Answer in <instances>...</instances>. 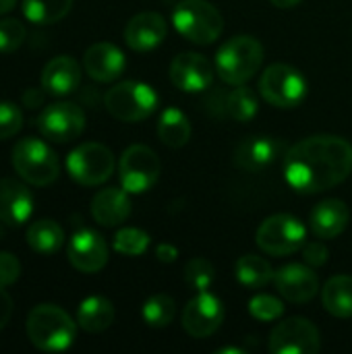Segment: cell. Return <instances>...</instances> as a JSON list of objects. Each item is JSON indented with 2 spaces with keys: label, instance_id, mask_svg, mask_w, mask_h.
<instances>
[{
  "label": "cell",
  "instance_id": "cell-2",
  "mask_svg": "<svg viewBox=\"0 0 352 354\" xmlns=\"http://www.w3.org/2000/svg\"><path fill=\"white\" fill-rule=\"evenodd\" d=\"M27 338L41 353H62L77 336L75 322L56 305H37L27 315Z\"/></svg>",
  "mask_w": 352,
  "mask_h": 354
},
{
  "label": "cell",
  "instance_id": "cell-4",
  "mask_svg": "<svg viewBox=\"0 0 352 354\" xmlns=\"http://www.w3.org/2000/svg\"><path fill=\"white\" fill-rule=\"evenodd\" d=\"M172 23L176 31L193 44L210 46L224 29L222 12L207 0H183L172 12Z\"/></svg>",
  "mask_w": 352,
  "mask_h": 354
},
{
  "label": "cell",
  "instance_id": "cell-3",
  "mask_svg": "<svg viewBox=\"0 0 352 354\" xmlns=\"http://www.w3.org/2000/svg\"><path fill=\"white\" fill-rule=\"evenodd\" d=\"M263 62V46L253 35H237L220 46L216 73L228 85H245Z\"/></svg>",
  "mask_w": 352,
  "mask_h": 354
},
{
  "label": "cell",
  "instance_id": "cell-11",
  "mask_svg": "<svg viewBox=\"0 0 352 354\" xmlns=\"http://www.w3.org/2000/svg\"><path fill=\"white\" fill-rule=\"evenodd\" d=\"M39 133L54 143L75 141L85 129V114L77 104L56 102L41 110L37 116Z\"/></svg>",
  "mask_w": 352,
  "mask_h": 354
},
{
  "label": "cell",
  "instance_id": "cell-1",
  "mask_svg": "<svg viewBox=\"0 0 352 354\" xmlns=\"http://www.w3.org/2000/svg\"><path fill=\"white\" fill-rule=\"evenodd\" d=\"M352 172V145L336 135H315L293 145L284 156V178L303 195L324 193Z\"/></svg>",
  "mask_w": 352,
  "mask_h": 354
},
{
  "label": "cell",
  "instance_id": "cell-39",
  "mask_svg": "<svg viewBox=\"0 0 352 354\" xmlns=\"http://www.w3.org/2000/svg\"><path fill=\"white\" fill-rule=\"evenodd\" d=\"M10 315H12V299H10V295L0 286V330L10 322Z\"/></svg>",
  "mask_w": 352,
  "mask_h": 354
},
{
  "label": "cell",
  "instance_id": "cell-24",
  "mask_svg": "<svg viewBox=\"0 0 352 354\" xmlns=\"http://www.w3.org/2000/svg\"><path fill=\"white\" fill-rule=\"evenodd\" d=\"M114 305L104 297H89L79 305L77 324L89 334H100L108 330L114 322Z\"/></svg>",
  "mask_w": 352,
  "mask_h": 354
},
{
  "label": "cell",
  "instance_id": "cell-29",
  "mask_svg": "<svg viewBox=\"0 0 352 354\" xmlns=\"http://www.w3.org/2000/svg\"><path fill=\"white\" fill-rule=\"evenodd\" d=\"M73 0H23V15L35 25H52L68 15Z\"/></svg>",
  "mask_w": 352,
  "mask_h": 354
},
{
  "label": "cell",
  "instance_id": "cell-30",
  "mask_svg": "<svg viewBox=\"0 0 352 354\" xmlns=\"http://www.w3.org/2000/svg\"><path fill=\"white\" fill-rule=\"evenodd\" d=\"M226 110L239 122L251 120L257 114V110H259L257 93L251 87H247V85H237V89H232L228 100H226Z\"/></svg>",
  "mask_w": 352,
  "mask_h": 354
},
{
  "label": "cell",
  "instance_id": "cell-22",
  "mask_svg": "<svg viewBox=\"0 0 352 354\" xmlns=\"http://www.w3.org/2000/svg\"><path fill=\"white\" fill-rule=\"evenodd\" d=\"M81 83V66L71 56L52 58L41 71V89L50 95H68Z\"/></svg>",
  "mask_w": 352,
  "mask_h": 354
},
{
  "label": "cell",
  "instance_id": "cell-13",
  "mask_svg": "<svg viewBox=\"0 0 352 354\" xmlns=\"http://www.w3.org/2000/svg\"><path fill=\"white\" fill-rule=\"evenodd\" d=\"M224 322V305L218 297L203 290L191 299L183 311V328L191 338H210Z\"/></svg>",
  "mask_w": 352,
  "mask_h": 354
},
{
  "label": "cell",
  "instance_id": "cell-7",
  "mask_svg": "<svg viewBox=\"0 0 352 354\" xmlns=\"http://www.w3.org/2000/svg\"><path fill=\"white\" fill-rule=\"evenodd\" d=\"M261 97L276 108H297L307 95V79L290 64H272L259 79Z\"/></svg>",
  "mask_w": 352,
  "mask_h": 354
},
{
  "label": "cell",
  "instance_id": "cell-6",
  "mask_svg": "<svg viewBox=\"0 0 352 354\" xmlns=\"http://www.w3.org/2000/svg\"><path fill=\"white\" fill-rule=\"evenodd\" d=\"M106 110L122 122H139L151 116L158 108V93L141 81H122L106 91Z\"/></svg>",
  "mask_w": 352,
  "mask_h": 354
},
{
  "label": "cell",
  "instance_id": "cell-18",
  "mask_svg": "<svg viewBox=\"0 0 352 354\" xmlns=\"http://www.w3.org/2000/svg\"><path fill=\"white\" fill-rule=\"evenodd\" d=\"M168 33V23L160 12H139L124 27V41L135 52H149L158 48Z\"/></svg>",
  "mask_w": 352,
  "mask_h": 354
},
{
  "label": "cell",
  "instance_id": "cell-42",
  "mask_svg": "<svg viewBox=\"0 0 352 354\" xmlns=\"http://www.w3.org/2000/svg\"><path fill=\"white\" fill-rule=\"evenodd\" d=\"M15 4H17V0H0V15H4V12L12 10V8H15Z\"/></svg>",
  "mask_w": 352,
  "mask_h": 354
},
{
  "label": "cell",
  "instance_id": "cell-32",
  "mask_svg": "<svg viewBox=\"0 0 352 354\" xmlns=\"http://www.w3.org/2000/svg\"><path fill=\"white\" fill-rule=\"evenodd\" d=\"M149 243H151L149 234L143 232L141 228H120L114 234L112 247L124 257H139L147 251Z\"/></svg>",
  "mask_w": 352,
  "mask_h": 354
},
{
  "label": "cell",
  "instance_id": "cell-27",
  "mask_svg": "<svg viewBox=\"0 0 352 354\" xmlns=\"http://www.w3.org/2000/svg\"><path fill=\"white\" fill-rule=\"evenodd\" d=\"M274 274L276 272L272 270L270 261L259 255H243L234 263L237 280L245 288H251V290H259V288L268 286L274 280Z\"/></svg>",
  "mask_w": 352,
  "mask_h": 354
},
{
  "label": "cell",
  "instance_id": "cell-16",
  "mask_svg": "<svg viewBox=\"0 0 352 354\" xmlns=\"http://www.w3.org/2000/svg\"><path fill=\"white\" fill-rule=\"evenodd\" d=\"M68 261L83 274H98L108 263V245L104 236L89 228H81L68 241Z\"/></svg>",
  "mask_w": 352,
  "mask_h": 354
},
{
  "label": "cell",
  "instance_id": "cell-5",
  "mask_svg": "<svg viewBox=\"0 0 352 354\" xmlns=\"http://www.w3.org/2000/svg\"><path fill=\"white\" fill-rule=\"evenodd\" d=\"M12 166L17 174L33 187L52 185L60 172L56 153L35 137L21 139L12 147Z\"/></svg>",
  "mask_w": 352,
  "mask_h": 354
},
{
  "label": "cell",
  "instance_id": "cell-33",
  "mask_svg": "<svg viewBox=\"0 0 352 354\" xmlns=\"http://www.w3.org/2000/svg\"><path fill=\"white\" fill-rule=\"evenodd\" d=\"M183 278H185V284H187L191 290L203 292V290H207V288L216 282V270H214V266H212L207 259L195 257V259H191V261L185 266Z\"/></svg>",
  "mask_w": 352,
  "mask_h": 354
},
{
  "label": "cell",
  "instance_id": "cell-40",
  "mask_svg": "<svg viewBox=\"0 0 352 354\" xmlns=\"http://www.w3.org/2000/svg\"><path fill=\"white\" fill-rule=\"evenodd\" d=\"M156 257H158L162 263H172V261H176V257H178V249H176L174 245L162 243V245H158V249H156Z\"/></svg>",
  "mask_w": 352,
  "mask_h": 354
},
{
  "label": "cell",
  "instance_id": "cell-26",
  "mask_svg": "<svg viewBox=\"0 0 352 354\" xmlns=\"http://www.w3.org/2000/svg\"><path fill=\"white\" fill-rule=\"evenodd\" d=\"M27 245L39 255H54L64 245V232L54 220H37L27 228Z\"/></svg>",
  "mask_w": 352,
  "mask_h": 354
},
{
  "label": "cell",
  "instance_id": "cell-10",
  "mask_svg": "<svg viewBox=\"0 0 352 354\" xmlns=\"http://www.w3.org/2000/svg\"><path fill=\"white\" fill-rule=\"evenodd\" d=\"M160 160L154 149L147 145H131L118 164V178L120 187L127 193H145L149 191L160 178Z\"/></svg>",
  "mask_w": 352,
  "mask_h": 354
},
{
  "label": "cell",
  "instance_id": "cell-12",
  "mask_svg": "<svg viewBox=\"0 0 352 354\" xmlns=\"http://www.w3.org/2000/svg\"><path fill=\"white\" fill-rule=\"evenodd\" d=\"M272 354H315L319 351V330L305 317H290L270 334Z\"/></svg>",
  "mask_w": 352,
  "mask_h": 354
},
{
  "label": "cell",
  "instance_id": "cell-9",
  "mask_svg": "<svg viewBox=\"0 0 352 354\" xmlns=\"http://www.w3.org/2000/svg\"><path fill=\"white\" fill-rule=\"evenodd\" d=\"M66 170L73 180L83 187H95L106 183L114 172V156L102 143H83L66 158Z\"/></svg>",
  "mask_w": 352,
  "mask_h": 354
},
{
  "label": "cell",
  "instance_id": "cell-34",
  "mask_svg": "<svg viewBox=\"0 0 352 354\" xmlns=\"http://www.w3.org/2000/svg\"><path fill=\"white\" fill-rule=\"evenodd\" d=\"M249 313L257 322H276L284 315V305L272 295H257L249 301Z\"/></svg>",
  "mask_w": 352,
  "mask_h": 354
},
{
  "label": "cell",
  "instance_id": "cell-21",
  "mask_svg": "<svg viewBox=\"0 0 352 354\" xmlns=\"http://www.w3.org/2000/svg\"><path fill=\"white\" fill-rule=\"evenodd\" d=\"M91 216L98 224L106 228L127 222V218L131 216L129 193L122 187H108L98 191L95 197L91 199Z\"/></svg>",
  "mask_w": 352,
  "mask_h": 354
},
{
  "label": "cell",
  "instance_id": "cell-14",
  "mask_svg": "<svg viewBox=\"0 0 352 354\" xmlns=\"http://www.w3.org/2000/svg\"><path fill=\"white\" fill-rule=\"evenodd\" d=\"M286 145L276 137H245L234 149V164L245 172H263L276 160L286 156Z\"/></svg>",
  "mask_w": 352,
  "mask_h": 354
},
{
  "label": "cell",
  "instance_id": "cell-36",
  "mask_svg": "<svg viewBox=\"0 0 352 354\" xmlns=\"http://www.w3.org/2000/svg\"><path fill=\"white\" fill-rule=\"evenodd\" d=\"M23 129V112L12 102H0V141L15 137Z\"/></svg>",
  "mask_w": 352,
  "mask_h": 354
},
{
  "label": "cell",
  "instance_id": "cell-41",
  "mask_svg": "<svg viewBox=\"0 0 352 354\" xmlns=\"http://www.w3.org/2000/svg\"><path fill=\"white\" fill-rule=\"evenodd\" d=\"M274 6H278V8H295V6H299L303 0H270Z\"/></svg>",
  "mask_w": 352,
  "mask_h": 354
},
{
  "label": "cell",
  "instance_id": "cell-20",
  "mask_svg": "<svg viewBox=\"0 0 352 354\" xmlns=\"http://www.w3.org/2000/svg\"><path fill=\"white\" fill-rule=\"evenodd\" d=\"M31 191L15 178H0V222L8 226H21L31 218Z\"/></svg>",
  "mask_w": 352,
  "mask_h": 354
},
{
  "label": "cell",
  "instance_id": "cell-15",
  "mask_svg": "<svg viewBox=\"0 0 352 354\" xmlns=\"http://www.w3.org/2000/svg\"><path fill=\"white\" fill-rule=\"evenodd\" d=\"M214 73L212 62L197 52H183L170 64V81L187 93L205 91L214 81Z\"/></svg>",
  "mask_w": 352,
  "mask_h": 354
},
{
  "label": "cell",
  "instance_id": "cell-37",
  "mask_svg": "<svg viewBox=\"0 0 352 354\" xmlns=\"http://www.w3.org/2000/svg\"><path fill=\"white\" fill-rule=\"evenodd\" d=\"M21 276V263L12 253L0 251V286L6 288L15 284Z\"/></svg>",
  "mask_w": 352,
  "mask_h": 354
},
{
  "label": "cell",
  "instance_id": "cell-17",
  "mask_svg": "<svg viewBox=\"0 0 352 354\" xmlns=\"http://www.w3.org/2000/svg\"><path fill=\"white\" fill-rule=\"evenodd\" d=\"M278 292L290 303H309L319 290L317 274L301 263H288L274 274Z\"/></svg>",
  "mask_w": 352,
  "mask_h": 354
},
{
  "label": "cell",
  "instance_id": "cell-38",
  "mask_svg": "<svg viewBox=\"0 0 352 354\" xmlns=\"http://www.w3.org/2000/svg\"><path fill=\"white\" fill-rule=\"evenodd\" d=\"M303 259L309 266H313V268H322L328 261V249H326V245L324 243H317V241L303 245Z\"/></svg>",
  "mask_w": 352,
  "mask_h": 354
},
{
  "label": "cell",
  "instance_id": "cell-43",
  "mask_svg": "<svg viewBox=\"0 0 352 354\" xmlns=\"http://www.w3.org/2000/svg\"><path fill=\"white\" fill-rule=\"evenodd\" d=\"M216 353H220V354H241V353H245L243 348H220V351H216Z\"/></svg>",
  "mask_w": 352,
  "mask_h": 354
},
{
  "label": "cell",
  "instance_id": "cell-8",
  "mask_svg": "<svg viewBox=\"0 0 352 354\" xmlns=\"http://www.w3.org/2000/svg\"><path fill=\"white\" fill-rule=\"evenodd\" d=\"M307 239V228L290 214H276L261 222L257 230V245L263 253L284 257L297 253Z\"/></svg>",
  "mask_w": 352,
  "mask_h": 354
},
{
  "label": "cell",
  "instance_id": "cell-35",
  "mask_svg": "<svg viewBox=\"0 0 352 354\" xmlns=\"http://www.w3.org/2000/svg\"><path fill=\"white\" fill-rule=\"evenodd\" d=\"M25 25L17 19H2L0 21V54H10L19 50L25 41Z\"/></svg>",
  "mask_w": 352,
  "mask_h": 354
},
{
  "label": "cell",
  "instance_id": "cell-31",
  "mask_svg": "<svg viewBox=\"0 0 352 354\" xmlns=\"http://www.w3.org/2000/svg\"><path fill=\"white\" fill-rule=\"evenodd\" d=\"M174 313H176V303L168 295H156V297L147 299L143 309H141L143 322L147 326H151V328L170 326L172 319H174Z\"/></svg>",
  "mask_w": 352,
  "mask_h": 354
},
{
  "label": "cell",
  "instance_id": "cell-25",
  "mask_svg": "<svg viewBox=\"0 0 352 354\" xmlns=\"http://www.w3.org/2000/svg\"><path fill=\"white\" fill-rule=\"evenodd\" d=\"M322 301L328 313L340 319L352 317V278L334 276L322 290Z\"/></svg>",
  "mask_w": 352,
  "mask_h": 354
},
{
  "label": "cell",
  "instance_id": "cell-28",
  "mask_svg": "<svg viewBox=\"0 0 352 354\" xmlns=\"http://www.w3.org/2000/svg\"><path fill=\"white\" fill-rule=\"evenodd\" d=\"M158 137L168 147H183L191 139V122L178 108H166L158 122Z\"/></svg>",
  "mask_w": 352,
  "mask_h": 354
},
{
  "label": "cell",
  "instance_id": "cell-23",
  "mask_svg": "<svg viewBox=\"0 0 352 354\" xmlns=\"http://www.w3.org/2000/svg\"><path fill=\"white\" fill-rule=\"evenodd\" d=\"M351 222V212L340 199H326L311 212V230L317 239L340 236Z\"/></svg>",
  "mask_w": 352,
  "mask_h": 354
},
{
  "label": "cell",
  "instance_id": "cell-19",
  "mask_svg": "<svg viewBox=\"0 0 352 354\" xmlns=\"http://www.w3.org/2000/svg\"><path fill=\"white\" fill-rule=\"evenodd\" d=\"M124 66H127V60H124L122 50L110 41H100V44L89 46L83 56L85 73L100 83L116 81L122 75Z\"/></svg>",
  "mask_w": 352,
  "mask_h": 354
}]
</instances>
